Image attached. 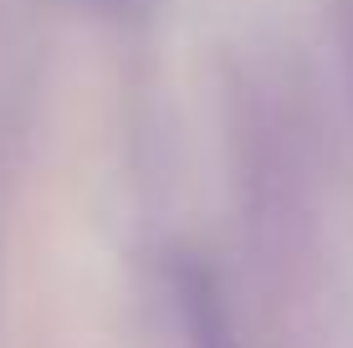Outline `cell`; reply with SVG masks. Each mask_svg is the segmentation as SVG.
I'll list each match as a JSON object with an SVG mask.
<instances>
[{
    "label": "cell",
    "instance_id": "6da1fadb",
    "mask_svg": "<svg viewBox=\"0 0 353 348\" xmlns=\"http://www.w3.org/2000/svg\"><path fill=\"white\" fill-rule=\"evenodd\" d=\"M179 292H185V323H190L194 348H236L225 307H221L215 282L205 277V272H185V277H179Z\"/></svg>",
    "mask_w": 353,
    "mask_h": 348
},
{
    "label": "cell",
    "instance_id": "7a4b0ae2",
    "mask_svg": "<svg viewBox=\"0 0 353 348\" xmlns=\"http://www.w3.org/2000/svg\"><path fill=\"white\" fill-rule=\"evenodd\" d=\"M77 6H88V10H128V6H139V0H77Z\"/></svg>",
    "mask_w": 353,
    "mask_h": 348
}]
</instances>
